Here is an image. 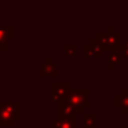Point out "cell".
I'll return each mask as SVG.
<instances>
[{
  "label": "cell",
  "instance_id": "1",
  "mask_svg": "<svg viewBox=\"0 0 128 128\" xmlns=\"http://www.w3.org/2000/svg\"><path fill=\"white\" fill-rule=\"evenodd\" d=\"M100 47L102 50H110V51H120L122 50L121 46V36L118 32H114V28H110L109 33H102L99 36Z\"/></svg>",
  "mask_w": 128,
  "mask_h": 128
},
{
  "label": "cell",
  "instance_id": "2",
  "mask_svg": "<svg viewBox=\"0 0 128 128\" xmlns=\"http://www.w3.org/2000/svg\"><path fill=\"white\" fill-rule=\"evenodd\" d=\"M88 94H90L88 90H76V91H73L72 94L68 96L66 102L70 103V105L77 110V114L83 113L86 108H90Z\"/></svg>",
  "mask_w": 128,
  "mask_h": 128
},
{
  "label": "cell",
  "instance_id": "3",
  "mask_svg": "<svg viewBox=\"0 0 128 128\" xmlns=\"http://www.w3.org/2000/svg\"><path fill=\"white\" fill-rule=\"evenodd\" d=\"M114 106L120 109L122 114H128V88H122L114 98Z\"/></svg>",
  "mask_w": 128,
  "mask_h": 128
},
{
  "label": "cell",
  "instance_id": "4",
  "mask_svg": "<svg viewBox=\"0 0 128 128\" xmlns=\"http://www.w3.org/2000/svg\"><path fill=\"white\" fill-rule=\"evenodd\" d=\"M54 128H77V117H61L54 122Z\"/></svg>",
  "mask_w": 128,
  "mask_h": 128
},
{
  "label": "cell",
  "instance_id": "5",
  "mask_svg": "<svg viewBox=\"0 0 128 128\" xmlns=\"http://www.w3.org/2000/svg\"><path fill=\"white\" fill-rule=\"evenodd\" d=\"M121 59H122L121 50L120 51H112L110 55L108 56V66H109V69H112V70L116 69L117 65L121 64Z\"/></svg>",
  "mask_w": 128,
  "mask_h": 128
},
{
  "label": "cell",
  "instance_id": "6",
  "mask_svg": "<svg viewBox=\"0 0 128 128\" xmlns=\"http://www.w3.org/2000/svg\"><path fill=\"white\" fill-rule=\"evenodd\" d=\"M83 128H96V116L92 113L83 116Z\"/></svg>",
  "mask_w": 128,
  "mask_h": 128
},
{
  "label": "cell",
  "instance_id": "7",
  "mask_svg": "<svg viewBox=\"0 0 128 128\" xmlns=\"http://www.w3.org/2000/svg\"><path fill=\"white\" fill-rule=\"evenodd\" d=\"M121 52H122V56L125 58V61L128 62V34H127V44H125L124 47H122Z\"/></svg>",
  "mask_w": 128,
  "mask_h": 128
},
{
  "label": "cell",
  "instance_id": "8",
  "mask_svg": "<svg viewBox=\"0 0 128 128\" xmlns=\"http://www.w3.org/2000/svg\"><path fill=\"white\" fill-rule=\"evenodd\" d=\"M121 128H128V127H125V125H122V127Z\"/></svg>",
  "mask_w": 128,
  "mask_h": 128
}]
</instances>
